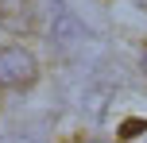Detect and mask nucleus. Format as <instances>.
Returning a JSON list of instances; mask_svg holds the SVG:
<instances>
[{
	"instance_id": "3",
	"label": "nucleus",
	"mask_w": 147,
	"mask_h": 143,
	"mask_svg": "<svg viewBox=\"0 0 147 143\" xmlns=\"http://www.w3.org/2000/svg\"><path fill=\"white\" fill-rule=\"evenodd\" d=\"M0 15L12 23H20L23 15H27V0H0Z\"/></svg>"
},
{
	"instance_id": "5",
	"label": "nucleus",
	"mask_w": 147,
	"mask_h": 143,
	"mask_svg": "<svg viewBox=\"0 0 147 143\" xmlns=\"http://www.w3.org/2000/svg\"><path fill=\"white\" fill-rule=\"evenodd\" d=\"M143 74H147V50H143Z\"/></svg>"
},
{
	"instance_id": "1",
	"label": "nucleus",
	"mask_w": 147,
	"mask_h": 143,
	"mask_svg": "<svg viewBox=\"0 0 147 143\" xmlns=\"http://www.w3.org/2000/svg\"><path fill=\"white\" fill-rule=\"evenodd\" d=\"M39 74L35 58L23 46H0V89H23Z\"/></svg>"
},
{
	"instance_id": "4",
	"label": "nucleus",
	"mask_w": 147,
	"mask_h": 143,
	"mask_svg": "<svg viewBox=\"0 0 147 143\" xmlns=\"http://www.w3.org/2000/svg\"><path fill=\"white\" fill-rule=\"evenodd\" d=\"M0 143H31V139H23V136H4Z\"/></svg>"
},
{
	"instance_id": "2",
	"label": "nucleus",
	"mask_w": 147,
	"mask_h": 143,
	"mask_svg": "<svg viewBox=\"0 0 147 143\" xmlns=\"http://www.w3.org/2000/svg\"><path fill=\"white\" fill-rule=\"evenodd\" d=\"M120 143H147V124L128 120L124 128H120Z\"/></svg>"
}]
</instances>
